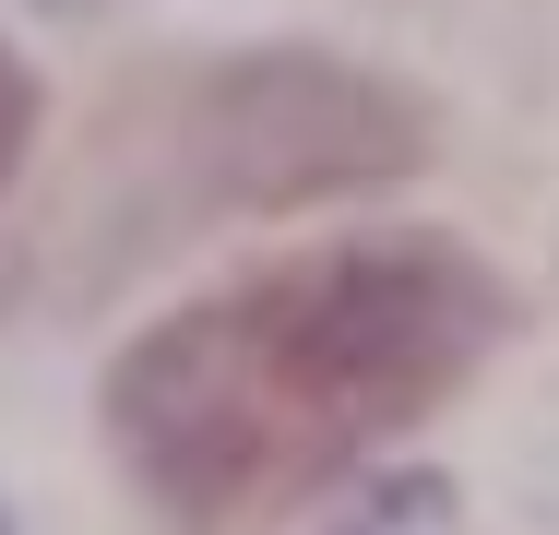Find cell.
Listing matches in <instances>:
<instances>
[{"label":"cell","mask_w":559,"mask_h":535,"mask_svg":"<svg viewBox=\"0 0 559 535\" xmlns=\"http://www.w3.org/2000/svg\"><path fill=\"white\" fill-rule=\"evenodd\" d=\"M500 333L512 298L464 238H345L155 321L108 369V428L167 512L262 524L441 417Z\"/></svg>","instance_id":"obj_1"},{"label":"cell","mask_w":559,"mask_h":535,"mask_svg":"<svg viewBox=\"0 0 559 535\" xmlns=\"http://www.w3.org/2000/svg\"><path fill=\"white\" fill-rule=\"evenodd\" d=\"M429 155V107L393 96L381 72L322 60V48H262L226 60L191 96V179L215 203H334V191H381Z\"/></svg>","instance_id":"obj_2"},{"label":"cell","mask_w":559,"mask_h":535,"mask_svg":"<svg viewBox=\"0 0 559 535\" xmlns=\"http://www.w3.org/2000/svg\"><path fill=\"white\" fill-rule=\"evenodd\" d=\"M24 143H36V72L0 48V191H12V167H24Z\"/></svg>","instance_id":"obj_3"}]
</instances>
